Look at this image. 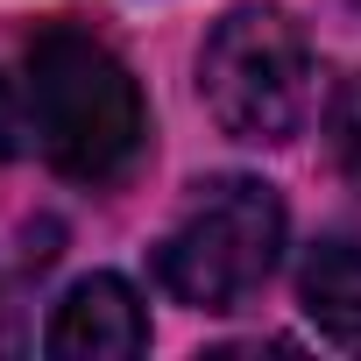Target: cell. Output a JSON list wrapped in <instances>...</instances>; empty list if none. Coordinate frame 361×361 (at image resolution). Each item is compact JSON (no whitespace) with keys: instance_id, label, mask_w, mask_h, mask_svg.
Instances as JSON below:
<instances>
[{"instance_id":"6da1fadb","label":"cell","mask_w":361,"mask_h":361,"mask_svg":"<svg viewBox=\"0 0 361 361\" xmlns=\"http://www.w3.org/2000/svg\"><path fill=\"white\" fill-rule=\"evenodd\" d=\"M29 128L50 170L78 177V185H121L142 163L149 142V106L135 71L78 22H50L29 43Z\"/></svg>"},{"instance_id":"ba28073f","label":"cell","mask_w":361,"mask_h":361,"mask_svg":"<svg viewBox=\"0 0 361 361\" xmlns=\"http://www.w3.org/2000/svg\"><path fill=\"white\" fill-rule=\"evenodd\" d=\"M354 8H361V0H354Z\"/></svg>"},{"instance_id":"277c9868","label":"cell","mask_w":361,"mask_h":361,"mask_svg":"<svg viewBox=\"0 0 361 361\" xmlns=\"http://www.w3.org/2000/svg\"><path fill=\"white\" fill-rule=\"evenodd\" d=\"M43 347L57 361H128V354L149 347V312H142V298H135L128 276L99 269V276H78L57 298Z\"/></svg>"},{"instance_id":"7a4b0ae2","label":"cell","mask_w":361,"mask_h":361,"mask_svg":"<svg viewBox=\"0 0 361 361\" xmlns=\"http://www.w3.org/2000/svg\"><path fill=\"white\" fill-rule=\"evenodd\" d=\"M283 255V199L262 177H206L156 248V283L192 312H241Z\"/></svg>"},{"instance_id":"5b68a950","label":"cell","mask_w":361,"mask_h":361,"mask_svg":"<svg viewBox=\"0 0 361 361\" xmlns=\"http://www.w3.org/2000/svg\"><path fill=\"white\" fill-rule=\"evenodd\" d=\"M298 298L326 340L361 347V241H347V234L312 241V255L298 269Z\"/></svg>"},{"instance_id":"3957f363","label":"cell","mask_w":361,"mask_h":361,"mask_svg":"<svg viewBox=\"0 0 361 361\" xmlns=\"http://www.w3.org/2000/svg\"><path fill=\"white\" fill-rule=\"evenodd\" d=\"M199 99L234 142H290L312 114V50L283 8H234L199 50Z\"/></svg>"},{"instance_id":"52a82bcc","label":"cell","mask_w":361,"mask_h":361,"mask_svg":"<svg viewBox=\"0 0 361 361\" xmlns=\"http://www.w3.org/2000/svg\"><path fill=\"white\" fill-rule=\"evenodd\" d=\"M29 135H36V128H29V85L0 78V163L22 156V142H29Z\"/></svg>"},{"instance_id":"8992f818","label":"cell","mask_w":361,"mask_h":361,"mask_svg":"<svg viewBox=\"0 0 361 361\" xmlns=\"http://www.w3.org/2000/svg\"><path fill=\"white\" fill-rule=\"evenodd\" d=\"M326 142H333V163L361 185V71L333 92V106H326Z\"/></svg>"}]
</instances>
